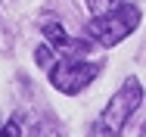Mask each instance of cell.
Returning a JSON list of instances; mask_svg holds the SVG:
<instances>
[{
  "instance_id": "cell-1",
  "label": "cell",
  "mask_w": 146,
  "mask_h": 137,
  "mask_svg": "<svg viewBox=\"0 0 146 137\" xmlns=\"http://www.w3.org/2000/svg\"><path fill=\"white\" fill-rule=\"evenodd\" d=\"M87 34L103 47H115L140 25V9L134 0H87Z\"/></svg>"
},
{
  "instance_id": "cell-2",
  "label": "cell",
  "mask_w": 146,
  "mask_h": 137,
  "mask_svg": "<svg viewBox=\"0 0 146 137\" xmlns=\"http://www.w3.org/2000/svg\"><path fill=\"white\" fill-rule=\"evenodd\" d=\"M140 103H143V87H140L137 78H127L121 84V90L109 100V106L103 109V115L96 118L93 137H121L127 118L140 109Z\"/></svg>"
},
{
  "instance_id": "cell-3",
  "label": "cell",
  "mask_w": 146,
  "mask_h": 137,
  "mask_svg": "<svg viewBox=\"0 0 146 137\" xmlns=\"http://www.w3.org/2000/svg\"><path fill=\"white\" fill-rule=\"evenodd\" d=\"M100 75L96 62H84V56H56V62L50 65V81L62 94H81L93 78Z\"/></svg>"
},
{
  "instance_id": "cell-4",
  "label": "cell",
  "mask_w": 146,
  "mask_h": 137,
  "mask_svg": "<svg viewBox=\"0 0 146 137\" xmlns=\"http://www.w3.org/2000/svg\"><path fill=\"white\" fill-rule=\"evenodd\" d=\"M40 31H44V37L50 41V47L59 50V56H84L90 50V44L84 37H68V31L59 25L56 19H44Z\"/></svg>"
},
{
  "instance_id": "cell-5",
  "label": "cell",
  "mask_w": 146,
  "mask_h": 137,
  "mask_svg": "<svg viewBox=\"0 0 146 137\" xmlns=\"http://www.w3.org/2000/svg\"><path fill=\"white\" fill-rule=\"evenodd\" d=\"M0 137H22V128H19V122H6V125L0 128Z\"/></svg>"
},
{
  "instance_id": "cell-6",
  "label": "cell",
  "mask_w": 146,
  "mask_h": 137,
  "mask_svg": "<svg viewBox=\"0 0 146 137\" xmlns=\"http://www.w3.org/2000/svg\"><path fill=\"white\" fill-rule=\"evenodd\" d=\"M37 137H62V134H59V128L53 122H44V125L37 128Z\"/></svg>"
}]
</instances>
